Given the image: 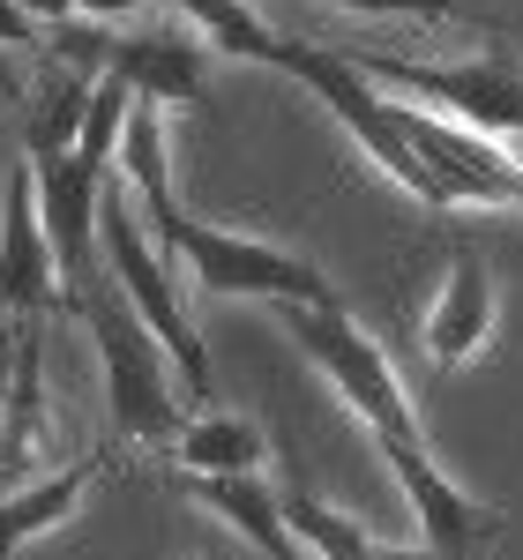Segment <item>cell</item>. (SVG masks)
<instances>
[{"label":"cell","instance_id":"6","mask_svg":"<svg viewBox=\"0 0 523 560\" xmlns=\"http://www.w3.org/2000/svg\"><path fill=\"white\" fill-rule=\"evenodd\" d=\"M396 128L434 179V210H523V158L509 150V135H479L404 97H396Z\"/></svg>","mask_w":523,"mask_h":560},{"label":"cell","instance_id":"19","mask_svg":"<svg viewBox=\"0 0 523 560\" xmlns=\"http://www.w3.org/2000/svg\"><path fill=\"white\" fill-rule=\"evenodd\" d=\"M0 45H23V52H38V45H45V23L23 8V0H0Z\"/></svg>","mask_w":523,"mask_h":560},{"label":"cell","instance_id":"13","mask_svg":"<svg viewBox=\"0 0 523 560\" xmlns=\"http://www.w3.org/2000/svg\"><path fill=\"white\" fill-rule=\"evenodd\" d=\"M179 493L202 501L218 523H232V530H240L247 546H262L269 560H306V546L292 538V523H284V493H277L262 471H232V478L187 471V478H179Z\"/></svg>","mask_w":523,"mask_h":560},{"label":"cell","instance_id":"8","mask_svg":"<svg viewBox=\"0 0 523 560\" xmlns=\"http://www.w3.org/2000/svg\"><path fill=\"white\" fill-rule=\"evenodd\" d=\"M374 448H382V464L396 471L411 516H419V546L441 553V560H486V546L501 538V509L472 501V493L434 464L427 441H374Z\"/></svg>","mask_w":523,"mask_h":560},{"label":"cell","instance_id":"11","mask_svg":"<svg viewBox=\"0 0 523 560\" xmlns=\"http://www.w3.org/2000/svg\"><path fill=\"white\" fill-rule=\"evenodd\" d=\"M53 300H60V261H53V232L38 210V173H31V158H15L8 195H0V322L45 314Z\"/></svg>","mask_w":523,"mask_h":560},{"label":"cell","instance_id":"15","mask_svg":"<svg viewBox=\"0 0 523 560\" xmlns=\"http://www.w3.org/2000/svg\"><path fill=\"white\" fill-rule=\"evenodd\" d=\"M262 456H269L262 427L240 419V411H218V404H210V419H187V427L173 433V464L179 471L232 478V471H262Z\"/></svg>","mask_w":523,"mask_h":560},{"label":"cell","instance_id":"5","mask_svg":"<svg viewBox=\"0 0 523 560\" xmlns=\"http://www.w3.org/2000/svg\"><path fill=\"white\" fill-rule=\"evenodd\" d=\"M277 68L292 75V83H306L337 120L351 128V142L382 165V173L411 195V202H427L434 210V179H427V165H419V150L404 142V128H396V97L390 83H374L351 52H322V45H306V38H284L277 45Z\"/></svg>","mask_w":523,"mask_h":560},{"label":"cell","instance_id":"10","mask_svg":"<svg viewBox=\"0 0 523 560\" xmlns=\"http://www.w3.org/2000/svg\"><path fill=\"white\" fill-rule=\"evenodd\" d=\"M105 75H120L135 97H158V105H179V113H210V38L187 15L179 23L113 31Z\"/></svg>","mask_w":523,"mask_h":560},{"label":"cell","instance_id":"7","mask_svg":"<svg viewBox=\"0 0 523 560\" xmlns=\"http://www.w3.org/2000/svg\"><path fill=\"white\" fill-rule=\"evenodd\" d=\"M374 83L411 90L419 105H441L449 120L479 135H523V68L486 52V60H456V68H427V60H359Z\"/></svg>","mask_w":523,"mask_h":560},{"label":"cell","instance_id":"12","mask_svg":"<svg viewBox=\"0 0 523 560\" xmlns=\"http://www.w3.org/2000/svg\"><path fill=\"white\" fill-rule=\"evenodd\" d=\"M45 448V314H23V337L8 351L0 382V493L23 486Z\"/></svg>","mask_w":523,"mask_h":560},{"label":"cell","instance_id":"3","mask_svg":"<svg viewBox=\"0 0 523 560\" xmlns=\"http://www.w3.org/2000/svg\"><path fill=\"white\" fill-rule=\"evenodd\" d=\"M97 255H105V269H113V284L135 300V314L150 322V337L165 345L179 388H187V396H202V404H218V366H210V351H202L195 322H187V300H179L165 255H158V247H142L135 187H120V179H105V195H97Z\"/></svg>","mask_w":523,"mask_h":560},{"label":"cell","instance_id":"9","mask_svg":"<svg viewBox=\"0 0 523 560\" xmlns=\"http://www.w3.org/2000/svg\"><path fill=\"white\" fill-rule=\"evenodd\" d=\"M493 329H501V277H493V261L479 247H456L449 269H441V284H434V300H427L419 351H427L434 374H464V366L486 359Z\"/></svg>","mask_w":523,"mask_h":560},{"label":"cell","instance_id":"14","mask_svg":"<svg viewBox=\"0 0 523 560\" xmlns=\"http://www.w3.org/2000/svg\"><path fill=\"white\" fill-rule=\"evenodd\" d=\"M105 464H113V456H83V464H68V471L8 486V493H0V560H15L31 538H45V530H60V523L83 509V493L97 486Z\"/></svg>","mask_w":523,"mask_h":560},{"label":"cell","instance_id":"2","mask_svg":"<svg viewBox=\"0 0 523 560\" xmlns=\"http://www.w3.org/2000/svg\"><path fill=\"white\" fill-rule=\"evenodd\" d=\"M150 232L165 240V255L210 292V300H306V306H329L345 300L329 277H322V261L292 255V247H277V240H247V232H224V224H202V217L179 210V195L165 202H150Z\"/></svg>","mask_w":523,"mask_h":560},{"label":"cell","instance_id":"18","mask_svg":"<svg viewBox=\"0 0 523 560\" xmlns=\"http://www.w3.org/2000/svg\"><path fill=\"white\" fill-rule=\"evenodd\" d=\"M329 8H351V15H411V23H464L456 0H329Z\"/></svg>","mask_w":523,"mask_h":560},{"label":"cell","instance_id":"17","mask_svg":"<svg viewBox=\"0 0 523 560\" xmlns=\"http://www.w3.org/2000/svg\"><path fill=\"white\" fill-rule=\"evenodd\" d=\"M165 8L187 15V23L210 38V52H224V60H269V68H277V45L284 38L262 23L247 0H165Z\"/></svg>","mask_w":523,"mask_h":560},{"label":"cell","instance_id":"4","mask_svg":"<svg viewBox=\"0 0 523 560\" xmlns=\"http://www.w3.org/2000/svg\"><path fill=\"white\" fill-rule=\"evenodd\" d=\"M277 322L300 337V351L337 382V396H345L351 411L367 419V433L374 441H427V427H419V404H411V388L396 382L390 351L374 345L359 322H351L345 300L329 306H306V300H277Z\"/></svg>","mask_w":523,"mask_h":560},{"label":"cell","instance_id":"16","mask_svg":"<svg viewBox=\"0 0 523 560\" xmlns=\"http://www.w3.org/2000/svg\"><path fill=\"white\" fill-rule=\"evenodd\" d=\"M120 173H128L142 210L173 195V150H165V105L158 97H128V113H120Z\"/></svg>","mask_w":523,"mask_h":560},{"label":"cell","instance_id":"1","mask_svg":"<svg viewBox=\"0 0 523 560\" xmlns=\"http://www.w3.org/2000/svg\"><path fill=\"white\" fill-rule=\"evenodd\" d=\"M75 314L90 322V345L105 359V411H113V433L120 441H142V448H173V433L187 427L179 419V374L165 345L150 337V322L135 314V300L113 284V269L97 261L75 292Z\"/></svg>","mask_w":523,"mask_h":560}]
</instances>
